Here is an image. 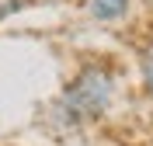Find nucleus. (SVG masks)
Wrapping results in <instances>:
<instances>
[{"mask_svg": "<svg viewBox=\"0 0 153 146\" xmlns=\"http://www.w3.org/2000/svg\"><path fill=\"white\" fill-rule=\"evenodd\" d=\"M118 97H122V70L108 59H87L42 108V129L56 139L84 136L111 118Z\"/></svg>", "mask_w": 153, "mask_h": 146, "instance_id": "nucleus-1", "label": "nucleus"}, {"mask_svg": "<svg viewBox=\"0 0 153 146\" xmlns=\"http://www.w3.org/2000/svg\"><path fill=\"white\" fill-rule=\"evenodd\" d=\"M84 10L97 24H118V21L129 18L132 0H84Z\"/></svg>", "mask_w": 153, "mask_h": 146, "instance_id": "nucleus-2", "label": "nucleus"}, {"mask_svg": "<svg viewBox=\"0 0 153 146\" xmlns=\"http://www.w3.org/2000/svg\"><path fill=\"white\" fill-rule=\"evenodd\" d=\"M136 73H139V90L143 97L153 104V39L139 49V59H136Z\"/></svg>", "mask_w": 153, "mask_h": 146, "instance_id": "nucleus-3", "label": "nucleus"}, {"mask_svg": "<svg viewBox=\"0 0 153 146\" xmlns=\"http://www.w3.org/2000/svg\"><path fill=\"white\" fill-rule=\"evenodd\" d=\"M150 7H153V0H150Z\"/></svg>", "mask_w": 153, "mask_h": 146, "instance_id": "nucleus-4", "label": "nucleus"}]
</instances>
